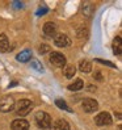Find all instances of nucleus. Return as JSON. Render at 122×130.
<instances>
[{
    "mask_svg": "<svg viewBox=\"0 0 122 130\" xmlns=\"http://www.w3.org/2000/svg\"><path fill=\"white\" fill-rule=\"evenodd\" d=\"M46 53H50V46L49 45H41L40 46V54H46Z\"/></svg>",
    "mask_w": 122,
    "mask_h": 130,
    "instance_id": "19",
    "label": "nucleus"
},
{
    "mask_svg": "<svg viewBox=\"0 0 122 130\" xmlns=\"http://www.w3.org/2000/svg\"><path fill=\"white\" fill-rule=\"evenodd\" d=\"M14 108H16V112H17L19 116H26V114H29L32 112L33 103L30 100H28V99H22V100H20L16 105H14Z\"/></svg>",
    "mask_w": 122,
    "mask_h": 130,
    "instance_id": "2",
    "label": "nucleus"
},
{
    "mask_svg": "<svg viewBox=\"0 0 122 130\" xmlns=\"http://www.w3.org/2000/svg\"><path fill=\"white\" fill-rule=\"evenodd\" d=\"M50 130H70V124L66 120L60 118V120H57L54 124H51Z\"/></svg>",
    "mask_w": 122,
    "mask_h": 130,
    "instance_id": "9",
    "label": "nucleus"
},
{
    "mask_svg": "<svg viewBox=\"0 0 122 130\" xmlns=\"http://www.w3.org/2000/svg\"><path fill=\"white\" fill-rule=\"evenodd\" d=\"M97 62H100V63H102V64H106V66H109V67H116V66H114L112 62H109V60H102V59H97Z\"/></svg>",
    "mask_w": 122,
    "mask_h": 130,
    "instance_id": "21",
    "label": "nucleus"
},
{
    "mask_svg": "<svg viewBox=\"0 0 122 130\" xmlns=\"http://www.w3.org/2000/svg\"><path fill=\"white\" fill-rule=\"evenodd\" d=\"M14 105H16V101H14V99L11 95L0 99V112H3V113L12 112L14 109Z\"/></svg>",
    "mask_w": 122,
    "mask_h": 130,
    "instance_id": "3",
    "label": "nucleus"
},
{
    "mask_svg": "<svg viewBox=\"0 0 122 130\" xmlns=\"http://www.w3.org/2000/svg\"><path fill=\"white\" fill-rule=\"evenodd\" d=\"M55 105L58 106L59 109H63V110H67V112H72V109L67 105V103L64 100H62V99H57V100H55Z\"/></svg>",
    "mask_w": 122,
    "mask_h": 130,
    "instance_id": "17",
    "label": "nucleus"
},
{
    "mask_svg": "<svg viewBox=\"0 0 122 130\" xmlns=\"http://www.w3.org/2000/svg\"><path fill=\"white\" fill-rule=\"evenodd\" d=\"M12 130H29V122L24 118H16L12 125H11Z\"/></svg>",
    "mask_w": 122,
    "mask_h": 130,
    "instance_id": "8",
    "label": "nucleus"
},
{
    "mask_svg": "<svg viewBox=\"0 0 122 130\" xmlns=\"http://www.w3.org/2000/svg\"><path fill=\"white\" fill-rule=\"evenodd\" d=\"M54 45L57 47H68L71 45V38L68 37L67 34H57L54 38Z\"/></svg>",
    "mask_w": 122,
    "mask_h": 130,
    "instance_id": "6",
    "label": "nucleus"
},
{
    "mask_svg": "<svg viewBox=\"0 0 122 130\" xmlns=\"http://www.w3.org/2000/svg\"><path fill=\"white\" fill-rule=\"evenodd\" d=\"M113 51L116 55H121V53H122V42H121L119 36H117L113 41Z\"/></svg>",
    "mask_w": 122,
    "mask_h": 130,
    "instance_id": "13",
    "label": "nucleus"
},
{
    "mask_svg": "<svg viewBox=\"0 0 122 130\" xmlns=\"http://www.w3.org/2000/svg\"><path fill=\"white\" fill-rule=\"evenodd\" d=\"M43 33L46 37H54L57 34V25L54 22H46L43 25Z\"/></svg>",
    "mask_w": 122,
    "mask_h": 130,
    "instance_id": "10",
    "label": "nucleus"
},
{
    "mask_svg": "<svg viewBox=\"0 0 122 130\" xmlns=\"http://www.w3.org/2000/svg\"><path fill=\"white\" fill-rule=\"evenodd\" d=\"M32 67H33V68H36V70H37V71H40V72H42V71H43L42 64H41L40 62H38L37 59H33V60H32Z\"/></svg>",
    "mask_w": 122,
    "mask_h": 130,
    "instance_id": "18",
    "label": "nucleus"
},
{
    "mask_svg": "<svg viewBox=\"0 0 122 130\" xmlns=\"http://www.w3.org/2000/svg\"><path fill=\"white\" fill-rule=\"evenodd\" d=\"M9 50V40L5 34H0V53H5Z\"/></svg>",
    "mask_w": 122,
    "mask_h": 130,
    "instance_id": "12",
    "label": "nucleus"
},
{
    "mask_svg": "<svg viewBox=\"0 0 122 130\" xmlns=\"http://www.w3.org/2000/svg\"><path fill=\"white\" fill-rule=\"evenodd\" d=\"M95 122L97 126H108L112 124V116L108 112H102L95 117Z\"/></svg>",
    "mask_w": 122,
    "mask_h": 130,
    "instance_id": "7",
    "label": "nucleus"
},
{
    "mask_svg": "<svg viewBox=\"0 0 122 130\" xmlns=\"http://www.w3.org/2000/svg\"><path fill=\"white\" fill-rule=\"evenodd\" d=\"M83 87H84V82H83L81 79H76L72 84L68 86V89L70 91H80Z\"/></svg>",
    "mask_w": 122,
    "mask_h": 130,
    "instance_id": "16",
    "label": "nucleus"
},
{
    "mask_svg": "<svg viewBox=\"0 0 122 130\" xmlns=\"http://www.w3.org/2000/svg\"><path fill=\"white\" fill-rule=\"evenodd\" d=\"M79 70L84 74H88L92 71V63L89 62V60H80L79 63Z\"/></svg>",
    "mask_w": 122,
    "mask_h": 130,
    "instance_id": "14",
    "label": "nucleus"
},
{
    "mask_svg": "<svg viewBox=\"0 0 122 130\" xmlns=\"http://www.w3.org/2000/svg\"><path fill=\"white\" fill-rule=\"evenodd\" d=\"M75 72H76V68H75V66H64V70H63V74H64V76L67 79H71V78H74V75H75Z\"/></svg>",
    "mask_w": 122,
    "mask_h": 130,
    "instance_id": "15",
    "label": "nucleus"
},
{
    "mask_svg": "<svg viewBox=\"0 0 122 130\" xmlns=\"http://www.w3.org/2000/svg\"><path fill=\"white\" fill-rule=\"evenodd\" d=\"M16 59L21 63H25V62H29L30 59H32V51L30 50H22L21 53L16 55Z\"/></svg>",
    "mask_w": 122,
    "mask_h": 130,
    "instance_id": "11",
    "label": "nucleus"
},
{
    "mask_svg": "<svg viewBox=\"0 0 122 130\" xmlns=\"http://www.w3.org/2000/svg\"><path fill=\"white\" fill-rule=\"evenodd\" d=\"M83 109L87 113H95L97 109H98V103L95 100V99H91V97H87L83 100Z\"/></svg>",
    "mask_w": 122,
    "mask_h": 130,
    "instance_id": "5",
    "label": "nucleus"
},
{
    "mask_svg": "<svg viewBox=\"0 0 122 130\" xmlns=\"http://www.w3.org/2000/svg\"><path fill=\"white\" fill-rule=\"evenodd\" d=\"M50 63L53 66H55V67H64L66 63H67V59L62 53L53 51L50 54Z\"/></svg>",
    "mask_w": 122,
    "mask_h": 130,
    "instance_id": "4",
    "label": "nucleus"
},
{
    "mask_svg": "<svg viewBox=\"0 0 122 130\" xmlns=\"http://www.w3.org/2000/svg\"><path fill=\"white\" fill-rule=\"evenodd\" d=\"M93 79L95 80H98V82H101L104 78H102V74L100 72V71H96L95 74H93Z\"/></svg>",
    "mask_w": 122,
    "mask_h": 130,
    "instance_id": "20",
    "label": "nucleus"
},
{
    "mask_svg": "<svg viewBox=\"0 0 122 130\" xmlns=\"http://www.w3.org/2000/svg\"><path fill=\"white\" fill-rule=\"evenodd\" d=\"M36 124H37L38 127L42 129V130L50 129V126H51V117H50V114L46 113V112H38L36 114Z\"/></svg>",
    "mask_w": 122,
    "mask_h": 130,
    "instance_id": "1",
    "label": "nucleus"
}]
</instances>
